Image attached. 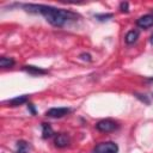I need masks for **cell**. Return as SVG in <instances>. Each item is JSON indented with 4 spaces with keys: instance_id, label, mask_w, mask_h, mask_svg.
<instances>
[{
    "instance_id": "4fadbf2b",
    "label": "cell",
    "mask_w": 153,
    "mask_h": 153,
    "mask_svg": "<svg viewBox=\"0 0 153 153\" xmlns=\"http://www.w3.org/2000/svg\"><path fill=\"white\" fill-rule=\"evenodd\" d=\"M112 17H114L112 13H97V14H94V18H96L98 22H108V20H110Z\"/></svg>"
},
{
    "instance_id": "e0dca14e",
    "label": "cell",
    "mask_w": 153,
    "mask_h": 153,
    "mask_svg": "<svg viewBox=\"0 0 153 153\" xmlns=\"http://www.w3.org/2000/svg\"><path fill=\"white\" fill-rule=\"evenodd\" d=\"M27 110H29V111L31 112V115H33V116H35V115L37 114V111H36V108H35V105H33L32 103H30V102L27 103Z\"/></svg>"
},
{
    "instance_id": "8fae6325",
    "label": "cell",
    "mask_w": 153,
    "mask_h": 153,
    "mask_svg": "<svg viewBox=\"0 0 153 153\" xmlns=\"http://www.w3.org/2000/svg\"><path fill=\"white\" fill-rule=\"evenodd\" d=\"M30 152V145L25 140H19L17 141V148L16 153H29Z\"/></svg>"
},
{
    "instance_id": "277c9868",
    "label": "cell",
    "mask_w": 153,
    "mask_h": 153,
    "mask_svg": "<svg viewBox=\"0 0 153 153\" xmlns=\"http://www.w3.org/2000/svg\"><path fill=\"white\" fill-rule=\"evenodd\" d=\"M72 111L71 108L63 106V108H50L45 111V116L50 118H61L66 115H68Z\"/></svg>"
},
{
    "instance_id": "52a82bcc",
    "label": "cell",
    "mask_w": 153,
    "mask_h": 153,
    "mask_svg": "<svg viewBox=\"0 0 153 153\" xmlns=\"http://www.w3.org/2000/svg\"><path fill=\"white\" fill-rule=\"evenodd\" d=\"M22 71L29 73L30 75H44V74H48V69H44V68H41V67H37V66H32V65H25L22 67Z\"/></svg>"
},
{
    "instance_id": "7a4b0ae2",
    "label": "cell",
    "mask_w": 153,
    "mask_h": 153,
    "mask_svg": "<svg viewBox=\"0 0 153 153\" xmlns=\"http://www.w3.org/2000/svg\"><path fill=\"white\" fill-rule=\"evenodd\" d=\"M96 129L100 133H111V131H115L120 128V124L117 122H115L114 120H110V118H104V120H100L96 123Z\"/></svg>"
},
{
    "instance_id": "9c48e42d",
    "label": "cell",
    "mask_w": 153,
    "mask_h": 153,
    "mask_svg": "<svg viewBox=\"0 0 153 153\" xmlns=\"http://www.w3.org/2000/svg\"><path fill=\"white\" fill-rule=\"evenodd\" d=\"M41 127H42V137L44 140L51 137L54 135V130L50 126V123H47V122H42L41 123Z\"/></svg>"
},
{
    "instance_id": "8992f818",
    "label": "cell",
    "mask_w": 153,
    "mask_h": 153,
    "mask_svg": "<svg viewBox=\"0 0 153 153\" xmlns=\"http://www.w3.org/2000/svg\"><path fill=\"white\" fill-rule=\"evenodd\" d=\"M136 25L140 29H148V27L153 26V14L152 13H147L145 16H141L136 20Z\"/></svg>"
},
{
    "instance_id": "3957f363",
    "label": "cell",
    "mask_w": 153,
    "mask_h": 153,
    "mask_svg": "<svg viewBox=\"0 0 153 153\" xmlns=\"http://www.w3.org/2000/svg\"><path fill=\"white\" fill-rule=\"evenodd\" d=\"M92 153H118V145L112 141L100 142L94 146Z\"/></svg>"
},
{
    "instance_id": "5b68a950",
    "label": "cell",
    "mask_w": 153,
    "mask_h": 153,
    "mask_svg": "<svg viewBox=\"0 0 153 153\" xmlns=\"http://www.w3.org/2000/svg\"><path fill=\"white\" fill-rule=\"evenodd\" d=\"M69 143H71V137L66 133H59L54 136V145L57 148H65L69 146Z\"/></svg>"
},
{
    "instance_id": "6da1fadb",
    "label": "cell",
    "mask_w": 153,
    "mask_h": 153,
    "mask_svg": "<svg viewBox=\"0 0 153 153\" xmlns=\"http://www.w3.org/2000/svg\"><path fill=\"white\" fill-rule=\"evenodd\" d=\"M23 10H25L29 13H39L42 14L45 20L55 26V27H63L69 22H75L79 18V14L65 8H56L48 5H41V4H20L18 5Z\"/></svg>"
},
{
    "instance_id": "ac0fdd59",
    "label": "cell",
    "mask_w": 153,
    "mask_h": 153,
    "mask_svg": "<svg viewBox=\"0 0 153 153\" xmlns=\"http://www.w3.org/2000/svg\"><path fill=\"white\" fill-rule=\"evenodd\" d=\"M147 81H153V76H149V78H146Z\"/></svg>"
},
{
    "instance_id": "30bf717a",
    "label": "cell",
    "mask_w": 153,
    "mask_h": 153,
    "mask_svg": "<svg viewBox=\"0 0 153 153\" xmlns=\"http://www.w3.org/2000/svg\"><path fill=\"white\" fill-rule=\"evenodd\" d=\"M139 38V31L137 30H130L126 33L124 36V41L127 44H134Z\"/></svg>"
},
{
    "instance_id": "d6986e66",
    "label": "cell",
    "mask_w": 153,
    "mask_h": 153,
    "mask_svg": "<svg viewBox=\"0 0 153 153\" xmlns=\"http://www.w3.org/2000/svg\"><path fill=\"white\" fill-rule=\"evenodd\" d=\"M149 41H151V44H153V35L151 36V39H149Z\"/></svg>"
},
{
    "instance_id": "2e32d148",
    "label": "cell",
    "mask_w": 153,
    "mask_h": 153,
    "mask_svg": "<svg viewBox=\"0 0 153 153\" xmlns=\"http://www.w3.org/2000/svg\"><path fill=\"white\" fill-rule=\"evenodd\" d=\"M79 57H80L81 60H84V61H87V62H91V61H92V56H91L88 53H81V54L79 55Z\"/></svg>"
},
{
    "instance_id": "5bb4252c",
    "label": "cell",
    "mask_w": 153,
    "mask_h": 153,
    "mask_svg": "<svg viewBox=\"0 0 153 153\" xmlns=\"http://www.w3.org/2000/svg\"><path fill=\"white\" fill-rule=\"evenodd\" d=\"M134 96H135L140 102L145 103L146 105H149V104H151V100H149L148 96H146V94H141V93H137V92H135V93H134Z\"/></svg>"
},
{
    "instance_id": "9a60e30c",
    "label": "cell",
    "mask_w": 153,
    "mask_h": 153,
    "mask_svg": "<svg viewBox=\"0 0 153 153\" xmlns=\"http://www.w3.org/2000/svg\"><path fill=\"white\" fill-rule=\"evenodd\" d=\"M118 10L122 12V13H128L129 12V2L127 1H122L118 6Z\"/></svg>"
},
{
    "instance_id": "ba28073f",
    "label": "cell",
    "mask_w": 153,
    "mask_h": 153,
    "mask_svg": "<svg viewBox=\"0 0 153 153\" xmlns=\"http://www.w3.org/2000/svg\"><path fill=\"white\" fill-rule=\"evenodd\" d=\"M25 103H29V96L27 94H22V96H17L12 99H8L6 102H4V104H7L8 106H19V105H23Z\"/></svg>"
},
{
    "instance_id": "7c38bea8",
    "label": "cell",
    "mask_w": 153,
    "mask_h": 153,
    "mask_svg": "<svg viewBox=\"0 0 153 153\" xmlns=\"http://www.w3.org/2000/svg\"><path fill=\"white\" fill-rule=\"evenodd\" d=\"M14 63H16V61L12 57H6V56L0 57V67L1 68H11L14 66Z\"/></svg>"
}]
</instances>
